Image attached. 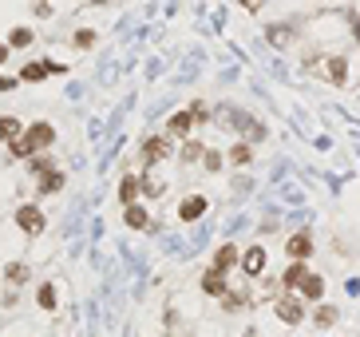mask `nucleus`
<instances>
[{
    "instance_id": "nucleus-10",
    "label": "nucleus",
    "mask_w": 360,
    "mask_h": 337,
    "mask_svg": "<svg viewBox=\"0 0 360 337\" xmlns=\"http://www.w3.org/2000/svg\"><path fill=\"white\" fill-rule=\"evenodd\" d=\"M297 294H301V298H309V302H321V298H325V278L309 270V274H305V282L297 286Z\"/></svg>"
},
{
    "instance_id": "nucleus-1",
    "label": "nucleus",
    "mask_w": 360,
    "mask_h": 337,
    "mask_svg": "<svg viewBox=\"0 0 360 337\" xmlns=\"http://www.w3.org/2000/svg\"><path fill=\"white\" fill-rule=\"evenodd\" d=\"M20 139H24V147H28L32 155H44L47 147L56 143V127L47 119H36V123H28V127L20 131Z\"/></svg>"
},
{
    "instance_id": "nucleus-35",
    "label": "nucleus",
    "mask_w": 360,
    "mask_h": 337,
    "mask_svg": "<svg viewBox=\"0 0 360 337\" xmlns=\"http://www.w3.org/2000/svg\"><path fill=\"white\" fill-rule=\"evenodd\" d=\"M357 40H360V24H357Z\"/></svg>"
},
{
    "instance_id": "nucleus-21",
    "label": "nucleus",
    "mask_w": 360,
    "mask_h": 337,
    "mask_svg": "<svg viewBox=\"0 0 360 337\" xmlns=\"http://www.w3.org/2000/svg\"><path fill=\"white\" fill-rule=\"evenodd\" d=\"M4 282L24 286V282H28V266H24V262H8V266H4Z\"/></svg>"
},
{
    "instance_id": "nucleus-6",
    "label": "nucleus",
    "mask_w": 360,
    "mask_h": 337,
    "mask_svg": "<svg viewBox=\"0 0 360 337\" xmlns=\"http://www.w3.org/2000/svg\"><path fill=\"white\" fill-rule=\"evenodd\" d=\"M273 309H277V318H282L285 325H297V321L305 318V309H301V298H297V294H285V298H277V305H273Z\"/></svg>"
},
{
    "instance_id": "nucleus-13",
    "label": "nucleus",
    "mask_w": 360,
    "mask_h": 337,
    "mask_svg": "<svg viewBox=\"0 0 360 337\" xmlns=\"http://www.w3.org/2000/svg\"><path fill=\"white\" fill-rule=\"evenodd\" d=\"M305 262H289V266H285V274H282V282H277V286H285L289 289V294H293V289L301 286V282H305Z\"/></svg>"
},
{
    "instance_id": "nucleus-9",
    "label": "nucleus",
    "mask_w": 360,
    "mask_h": 337,
    "mask_svg": "<svg viewBox=\"0 0 360 337\" xmlns=\"http://www.w3.org/2000/svg\"><path fill=\"white\" fill-rule=\"evenodd\" d=\"M237 262H242V270L250 274V278H257V274L266 270V246H262V242H257V246H250V250L237 258Z\"/></svg>"
},
{
    "instance_id": "nucleus-4",
    "label": "nucleus",
    "mask_w": 360,
    "mask_h": 337,
    "mask_svg": "<svg viewBox=\"0 0 360 337\" xmlns=\"http://www.w3.org/2000/svg\"><path fill=\"white\" fill-rule=\"evenodd\" d=\"M63 72H67V68L56 64V60H40V64H24L16 80H20V83H44L47 76H63Z\"/></svg>"
},
{
    "instance_id": "nucleus-32",
    "label": "nucleus",
    "mask_w": 360,
    "mask_h": 337,
    "mask_svg": "<svg viewBox=\"0 0 360 337\" xmlns=\"http://www.w3.org/2000/svg\"><path fill=\"white\" fill-rule=\"evenodd\" d=\"M246 302V298H242V294H226V298H222V305H226V309H237V305Z\"/></svg>"
},
{
    "instance_id": "nucleus-3",
    "label": "nucleus",
    "mask_w": 360,
    "mask_h": 337,
    "mask_svg": "<svg viewBox=\"0 0 360 337\" xmlns=\"http://www.w3.org/2000/svg\"><path fill=\"white\" fill-rule=\"evenodd\" d=\"M12 218H16V226H20V230H24L28 238H36V234H44V226H47L44 210L36 207V203H20Z\"/></svg>"
},
{
    "instance_id": "nucleus-2",
    "label": "nucleus",
    "mask_w": 360,
    "mask_h": 337,
    "mask_svg": "<svg viewBox=\"0 0 360 337\" xmlns=\"http://www.w3.org/2000/svg\"><path fill=\"white\" fill-rule=\"evenodd\" d=\"M139 159H142V167L151 171V167H158L162 159H171V135L162 131V135H147L139 143Z\"/></svg>"
},
{
    "instance_id": "nucleus-26",
    "label": "nucleus",
    "mask_w": 360,
    "mask_h": 337,
    "mask_svg": "<svg viewBox=\"0 0 360 337\" xmlns=\"http://www.w3.org/2000/svg\"><path fill=\"white\" fill-rule=\"evenodd\" d=\"M313 321H317V325H321V329H325V325H332V321H337V309H332V305H325V302H321V305H317V309H313Z\"/></svg>"
},
{
    "instance_id": "nucleus-15",
    "label": "nucleus",
    "mask_w": 360,
    "mask_h": 337,
    "mask_svg": "<svg viewBox=\"0 0 360 337\" xmlns=\"http://www.w3.org/2000/svg\"><path fill=\"white\" fill-rule=\"evenodd\" d=\"M123 223L131 226V230H147V226H151V218H147V207H142V203H135V207H123Z\"/></svg>"
},
{
    "instance_id": "nucleus-11",
    "label": "nucleus",
    "mask_w": 360,
    "mask_h": 337,
    "mask_svg": "<svg viewBox=\"0 0 360 337\" xmlns=\"http://www.w3.org/2000/svg\"><path fill=\"white\" fill-rule=\"evenodd\" d=\"M139 194H142L139 175H123V178H119V203H123V207H135V203H139Z\"/></svg>"
},
{
    "instance_id": "nucleus-34",
    "label": "nucleus",
    "mask_w": 360,
    "mask_h": 337,
    "mask_svg": "<svg viewBox=\"0 0 360 337\" xmlns=\"http://www.w3.org/2000/svg\"><path fill=\"white\" fill-rule=\"evenodd\" d=\"M8 64V44H0V68Z\"/></svg>"
},
{
    "instance_id": "nucleus-19",
    "label": "nucleus",
    "mask_w": 360,
    "mask_h": 337,
    "mask_svg": "<svg viewBox=\"0 0 360 337\" xmlns=\"http://www.w3.org/2000/svg\"><path fill=\"white\" fill-rule=\"evenodd\" d=\"M36 305H40V309H47V314L60 305V294H56V286H52V282H44V286L36 289Z\"/></svg>"
},
{
    "instance_id": "nucleus-29",
    "label": "nucleus",
    "mask_w": 360,
    "mask_h": 337,
    "mask_svg": "<svg viewBox=\"0 0 360 337\" xmlns=\"http://www.w3.org/2000/svg\"><path fill=\"white\" fill-rule=\"evenodd\" d=\"M8 155H12V159H32V151L24 147V139H12V143H8Z\"/></svg>"
},
{
    "instance_id": "nucleus-14",
    "label": "nucleus",
    "mask_w": 360,
    "mask_h": 337,
    "mask_svg": "<svg viewBox=\"0 0 360 337\" xmlns=\"http://www.w3.org/2000/svg\"><path fill=\"white\" fill-rule=\"evenodd\" d=\"M63 187H67V175H63L60 167L47 171V175H40V194H60Z\"/></svg>"
},
{
    "instance_id": "nucleus-18",
    "label": "nucleus",
    "mask_w": 360,
    "mask_h": 337,
    "mask_svg": "<svg viewBox=\"0 0 360 337\" xmlns=\"http://www.w3.org/2000/svg\"><path fill=\"white\" fill-rule=\"evenodd\" d=\"M222 159H230V167H250V163H253V147L250 143H234V147H230V155H222Z\"/></svg>"
},
{
    "instance_id": "nucleus-24",
    "label": "nucleus",
    "mask_w": 360,
    "mask_h": 337,
    "mask_svg": "<svg viewBox=\"0 0 360 337\" xmlns=\"http://www.w3.org/2000/svg\"><path fill=\"white\" fill-rule=\"evenodd\" d=\"M178 155H182V163H198L206 155V147L198 143V139H187V143H182V151H178Z\"/></svg>"
},
{
    "instance_id": "nucleus-31",
    "label": "nucleus",
    "mask_w": 360,
    "mask_h": 337,
    "mask_svg": "<svg viewBox=\"0 0 360 337\" xmlns=\"http://www.w3.org/2000/svg\"><path fill=\"white\" fill-rule=\"evenodd\" d=\"M16 83H20L16 76H4V72H0V96H4V92H12Z\"/></svg>"
},
{
    "instance_id": "nucleus-7",
    "label": "nucleus",
    "mask_w": 360,
    "mask_h": 337,
    "mask_svg": "<svg viewBox=\"0 0 360 337\" xmlns=\"http://www.w3.org/2000/svg\"><path fill=\"white\" fill-rule=\"evenodd\" d=\"M206 210H210L206 194H190V198H182V203H178V218H182V223H198Z\"/></svg>"
},
{
    "instance_id": "nucleus-8",
    "label": "nucleus",
    "mask_w": 360,
    "mask_h": 337,
    "mask_svg": "<svg viewBox=\"0 0 360 337\" xmlns=\"http://www.w3.org/2000/svg\"><path fill=\"white\" fill-rule=\"evenodd\" d=\"M237 254H242V250H237V246H230V242H226V246H218V250H214V262H210V274H222V278H226V274H230V266H237Z\"/></svg>"
},
{
    "instance_id": "nucleus-27",
    "label": "nucleus",
    "mask_w": 360,
    "mask_h": 337,
    "mask_svg": "<svg viewBox=\"0 0 360 337\" xmlns=\"http://www.w3.org/2000/svg\"><path fill=\"white\" fill-rule=\"evenodd\" d=\"M72 44H76L79 52H87V48H95V28H79L76 36H72Z\"/></svg>"
},
{
    "instance_id": "nucleus-20",
    "label": "nucleus",
    "mask_w": 360,
    "mask_h": 337,
    "mask_svg": "<svg viewBox=\"0 0 360 337\" xmlns=\"http://www.w3.org/2000/svg\"><path fill=\"white\" fill-rule=\"evenodd\" d=\"M139 187H142V194H147V198H158V194H167V187H162V183H158L151 171H142V175H139Z\"/></svg>"
},
{
    "instance_id": "nucleus-17",
    "label": "nucleus",
    "mask_w": 360,
    "mask_h": 337,
    "mask_svg": "<svg viewBox=\"0 0 360 337\" xmlns=\"http://www.w3.org/2000/svg\"><path fill=\"white\" fill-rule=\"evenodd\" d=\"M20 131H24V123H20L16 115H0V143H12V139H20Z\"/></svg>"
},
{
    "instance_id": "nucleus-33",
    "label": "nucleus",
    "mask_w": 360,
    "mask_h": 337,
    "mask_svg": "<svg viewBox=\"0 0 360 337\" xmlns=\"http://www.w3.org/2000/svg\"><path fill=\"white\" fill-rule=\"evenodd\" d=\"M269 40H273V44H285V28H269Z\"/></svg>"
},
{
    "instance_id": "nucleus-5",
    "label": "nucleus",
    "mask_w": 360,
    "mask_h": 337,
    "mask_svg": "<svg viewBox=\"0 0 360 337\" xmlns=\"http://www.w3.org/2000/svg\"><path fill=\"white\" fill-rule=\"evenodd\" d=\"M285 254H289V262H305V258L313 254V238H309V230L289 234V242H285Z\"/></svg>"
},
{
    "instance_id": "nucleus-12",
    "label": "nucleus",
    "mask_w": 360,
    "mask_h": 337,
    "mask_svg": "<svg viewBox=\"0 0 360 337\" xmlns=\"http://www.w3.org/2000/svg\"><path fill=\"white\" fill-rule=\"evenodd\" d=\"M190 131H194V119H190V112H174L171 119H167V135L190 139Z\"/></svg>"
},
{
    "instance_id": "nucleus-16",
    "label": "nucleus",
    "mask_w": 360,
    "mask_h": 337,
    "mask_svg": "<svg viewBox=\"0 0 360 337\" xmlns=\"http://www.w3.org/2000/svg\"><path fill=\"white\" fill-rule=\"evenodd\" d=\"M202 289L210 294V298H226V294H230V286H226V278H222V274H210V270L202 274Z\"/></svg>"
},
{
    "instance_id": "nucleus-30",
    "label": "nucleus",
    "mask_w": 360,
    "mask_h": 337,
    "mask_svg": "<svg viewBox=\"0 0 360 337\" xmlns=\"http://www.w3.org/2000/svg\"><path fill=\"white\" fill-rule=\"evenodd\" d=\"M202 163H206V171H210V175H214V171H222V155H218V151H206Z\"/></svg>"
},
{
    "instance_id": "nucleus-23",
    "label": "nucleus",
    "mask_w": 360,
    "mask_h": 337,
    "mask_svg": "<svg viewBox=\"0 0 360 337\" xmlns=\"http://www.w3.org/2000/svg\"><path fill=\"white\" fill-rule=\"evenodd\" d=\"M329 76H332V83L348 80V60H345V56H332V60H329Z\"/></svg>"
},
{
    "instance_id": "nucleus-22",
    "label": "nucleus",
    "mask_w": 360,
    "mask_h": 337,
    "mask_svg": "<svg viewBox=\"0 0 360 337\" xmlns=\"http://www.w3.org/2000/svg\"><path fill=\"white\" fill-rule=\"evenodd\" d=\"M4 44H8V52H12V48H28V44H32V28H24V24H20V28H12Z\"/></svg>"
},
{
    "instance_id": "nucleus-28",
    "label": "nucleus",
    "mask_w": 360,
    "mask_h": 337,
    "mask_svg": "<svg viewBox=\"0 0 360 337\" xmlns=\"http://www.w3.org/2000/svg\"><path fill=\"white\" fill-rule=\"evenodd\" d=\"M187 112H190V119H194V127H202L206 119H210V108H206V103H198V99H194V103H190Z\"/></svg>"
},
{
    "instance_id": "nucleus-25",
    "label": "nucleus",
    "mask_w": 360,
    "mask_h": 337,
    "mask_svg": "<svg viewBox=\"0 0 360 337\" xmlns=\"http://www.w3.org/2000/svg\"><path fill=\"white\" fill-rule=\"evenodd\" d=\"M28 171L40 178V175H47V171H56V163L47 159V155H32V159H28Z\"/></svg>"
}]
</instances>
